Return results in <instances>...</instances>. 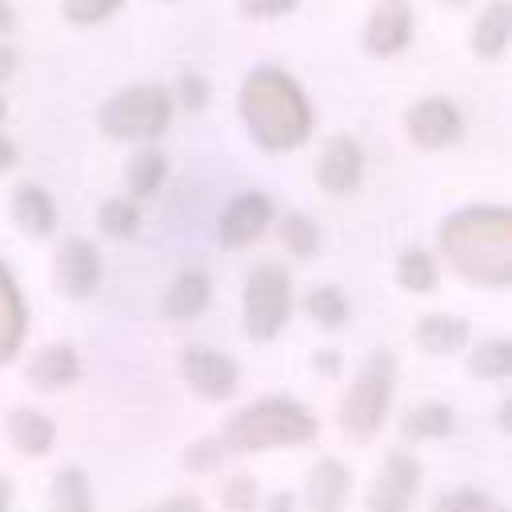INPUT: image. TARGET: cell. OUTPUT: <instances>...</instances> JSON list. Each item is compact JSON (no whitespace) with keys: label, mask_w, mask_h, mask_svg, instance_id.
<instances>
[{"label":"cell","mask_w":512,"mask_h":512,"mask_svg":"<svg viewBox=\"0 0 512 512\" xmlns=\"http://www.w3.org/2000/svg\"><path fill=\"white\" fill-rule=\"evenodd\" d=\"M24 376H28V384L40 388V392H60V388L76 384V376H80V356H76L68 344H44V348L32 352Z\"/></svg>","instance_id":"14"},{"label":"cell","mask_w":512,"mask_h":512,"mask_svg":"<svg viewBox=\"0 0 512 512\" xmlns=\"http://www.w3.org/2000/svg\"><path fill=\"white\" fill-rule=\"evenodd\" d=\"M164 176H168V160H164L160 148H140V152L124 164V184H128V192H132L136 200L156 196L160 184H164Z\"/></svg>","instance_id":"22"},{"label":"cell","mask_w":512,"mask_h":512,"mask_svg":"<svg viewBox=\"0 0 512 512\" xmlns=\"http://www.w3.org/2000/svg\"><path fill=\"white\" fill-rule=\"evenodd\" d=\"M136 228H140V208H136V200L112 196V200L100 204V232H104V236L128 240V236H136Z\"/></svg>","instance_id":"29"},{"label":"cell","mask_w":512,"mask_h":512,"mask_svg":"<svg viewBox=\"0 0 512 512\" xmlns=\"http://www.w3.org/2000/svg\"><path fill=\"white\" fill-rule=\"evenodd\" d=\"M172 92L160 84H128L116 96H108L96 112V124L108 140H132L152 144L172 124Z\"/></svg>","instance_id":"4"},{"label":"cell","mask_w":512,"mask_h":512,"mask_svg":"<svg viewBox=\"0 0 512 512\" xmlns=\"http://www.w3.org/2000/svg\"><path fill=\"white\" fill-rule=\"evenodd\" d=\"M240 120L256 148L292 152L312 136V104L304 88L276 64H256L240 84Z\"/></svg>","instance_id":"2"},{"label":"cell","mask_w":512,"mask_h":512,"mask_svg":"<svg viewBox=\"0 0 512 512\" xmlns=\"http://www.w3.org/2000/svg\"><path fill=\"white\" fill-rule=\"evenodd\" d=\"M180 380L204 400H228L240 384V368L232 356L216 348H184L180 352Z\"/></svg>","instance_id":"8"},{"label":"cell","mask_w":512,"mask_h":512,"mask_svg":"<svg viewBox=\"0 0 512 512\" xmlns=\"http://www.w3.org/2000/svg\"><path fill=\"white\" fill-rule=\"evenodd\" d=\"M512 40V0H488L480 16L472 20V56L476 60H500Z\"/></svg>","instance_id":"15"},{"label":"cell","mask_w":512,"mask_h":512,"mask_svg":"<svg viewBox=\"0 0 512 512\" xmlns=\"http://www.w3.org/2000/svg\"><path fill=\"white\" fill-rule=\"evenodd\" d=\"M468 372L480 380H508L512 376V344L508 340H484L468 352Z\"/></svg>","instance_id":"26"},{"label":"cell","mask_w":512,"mask_h":512,"mask_svg":"<svg viewBox=\"0 0 512 512\" xmlns=\"http://www.w3.org/2000/svg\"><path fill=\"white\" fill-rule=\"evenodd\" d=\"M412 340L428 352V356H448V352H460L468 344V320L460 316H448V312H428L416 320L412 328Z\"/></svg>","instance_id":"21"},{"label":"cell","mask_w":512,"mask_h":512,"mask_svg":"<svg viewBox=\"0 0 512 512\" xmlns=\"http://www.w3.org/2000/svg\"><path fill=\"white\" fill-rule=\"evenodd\" d=\"M280 244L288 248V256L312 260L316 248H320V228H316V220L304 216V212H288V216L280 220Z\"/></svg>","instance_id":"27"},{"label":"cell","mask_w":512,"mask_h":512,"mask_svg":"<svg viewBox=\"0 0 512 512\" xmlns=\"http://www.w3.org/2000/svg\"><path fill=\"white\" fill-rule=\"evenodd\" d=\"M396 284L404 292H432L440 284V264L424 248H404L396 256Z\"/></svg>","instance_id":"24"},{"label":"cell","mask_w":512,"mask_h":512,"mask_svg":"<svg viewBox=\"0 0 512 512\" xmlns=\"http://www.w3.org/2000/svg\"><path fill=\"white\" fill-rule=\"evenodd\" d=\"M292 508H296V496H292V492H284V488H280V492H272V496L264 500V512H292Z\"/></svg>","instance_id":"38"},{"label":"cell","mask_w":512,"mask_h":512,"mask_svg":"<svg viewBox=\"0 0 512 512\" xmlns=\"http://www.w3.org/2000/svg\"><path fill=\"white\" fill-rule=\"evenodd\" d=\"M16 160H20V152H16L12 136H8V132H0V172H12V168H16Z\"/></svg>","instance_id":"37"},{"label":"cell","mask_w":512,"mask_h":512,"mask_svg":"<svg viewBox=\"0 0 512 512\" xmlns=\"http://www.w3.org/2000/svg\"><path fill=\"white\" fill-rule=\"evenodd\" d=\"M392 380H396V360L388 348H376L360 372L352 376L344 400H340V432L352 436V440H368L380 432L384 416H388V404H392Z\"/></svg>","instance_id":"5"},{"label":"cell","mask_w":512,"mask_h":512,"mask_svg":"<svg viewBox=\"0 0 512 512\" xmlns=\"http://www.w3.org/2000/svg\"><path fill=\"white\" fill-rule=\"evenodd\" d=\"M304 312L320 324V328H340L348 320V300L336 284H316L308 296H304Z\"/></svg>","instance_id":"28"},{"label":"cell","mask_w":512,"mask_h":512,"mask_svg":"<svg viewBox=\"0 0 512 512\" xmlns=\"http://www.w3.org/2000/svg\"><path fill=\"white\" fill-rule=\"evenodd\" d=\"M124 0H60V16L76 28H92V24H104L112 12H120Z\"/></svg>","instance_id":"30"},{"label":"cell","mask_w":512,"mask_h":512,"mask_svg":"<svg viewBox=\"0 0 512 512\" xmlns=\"http://www.w3.org/2000/svg\"><path fill=\"white\" fill-rule=\"evenodd\" d=\"M52 272H56V288H60L64 296L84 300V296H92L96 284H100V252H96L84 236H68V240L56 248Z\"/></svg>","instance_id":"13"},{"label":"cell","mask_w":512,"mask_h":512,"mask_svg":"<svg viewBox=\"0 0 512 512\" xmlns=\"http://www.w3.org/2000/svg\"><path fill=\"white\" fill-rule=\"evenodd\" d=\"M416 488H420V464L408 452H388L368 488V512H408Z\"/></svg>","instance_id":"11"},{"label":"cell","mask_w":512,"mask_h":512,"mask_svg":"<svg viewBox=\"0 0 512 512\" xmlns=\"http://www.w3.org/2000/svg\"><path fill=\"white\" fill-rule=\"evenodd\" d=\"M436 4H444V8H468L472 0H436Z\"/></svg>","instance_id":"42"},{"label":"cell","mask_w":512,"mask_h":512,"mask_svg":"<svg viewBox=\"0 0 512 512\" xmlns=\"http://www.w3.org/2000/svg\"><path fill=\"white\" fill-rule=\"evenodd\" d=\"M224 512H256V480L252 476H232L220 492Z\"/></svg>","instance_id":"33"},{"label":"cell","mask_w":512,"mask_h":512,"mask_svg":"<svg viewBox=\"0 0 512 512\" xmlns=\"http://www.w3.org/2000/svg\"><path fill=\"white\" fill-rule=\"evenodd\" d=\"M16 68H20V52L8 40H0V84H8L16 76Z\"/></svg>","instance_id":"36"},{"label":"cell","mask_w":512,"mask_h":512,"mask_svg":"<svg viewBox=\"0 0 512 512\" xmlns=\"http://www.w3.org/2000/svg\"><path fill=\"white\" fill-rule=\"evenodd\" d=\"M312 176H316V184H320L328 196H348V192H356V184H360V176H364V152H360V144H356L352 136H332V140L320 148V156H316V164H312Z\"/></svg>","instance_id":"12"},{"label":"cell","mask_w":512,"mask_h":512,"mask_svg":"<svg viewBox=\"0 0 512 512\" xmlns=\"http://www.w3.org/2000/svg\"><path fill=\"white\" fill-rule=\"evenodd\" d=\"M440 252L460 280L504 288L512 280V212L500 204H476L444 216Z\"/></svg>","instance_id":"1"},{"label":"cell","mask_w":512,"mask_h":512,"mask_svg":"<svg viewBox=\"0 0 512 512\" xmlns=\"http://www.w3.org/2000/svg\"><path fill=\"white\" fill-rule=\"evenodd\" d=\"M432 512H504L500 504H492L484 492H476V488H456V492H444L436 504H432Z\"/></svg>","instance_id":"31"},{"label":"cell","mask_w":512,"mask_h":512,"mask_svg":"<svg viewBox=\"0 0 512 512\" xmlns=\"http://www.w3.org/2000/svg\"><path fill=\"white\" fill-rule=\"evenodd\" d=\"M8 500H12V488H8V480L0 476V512H8Z\"/></svg>","instance_id":"41"},{"label":"cell","mask_w":512,"mask_h":512,"mask_svg":"<svg viewBox=\"0 0 512 512\" xmlns=\"http://www.w3.org/2000/svg\"><path fill=\"white\" fill-rule=\"evenodd\" d=\"M48 512H92V488L80 468H60L48 484Z\"/></svg>","instance_id":"23"},{"label":"cell","mask_w":512,"mask_h":512,"mask_svg":"<svg viewBox=\"0 0 512 512\" xmlns=\"http://www.w3.org/2000/svg\"><path fill=\"white\" fill-rule=\"evenodd\" d=\"M272 212H276V208H272V200H268L264 192H256V188L240 192V196H232V200L224 204V212H220V220H216V240H220L224 248H244V244L260 240V236L268 232Z\"/></svg>","instance_id":"10"},{"label":"cell","mask_w":512,"mask_h":512,"mask_svg":"<svg viewBox=\"0 0 512 512\" xmlns=\"http://www.w3.org/2000/svg\"><path fill=\"white\" fill-rule=\"evenodd\" d=\"M4 428H8L12 448L24 452V456H48L52 444H56V424H52V416H44V412H36V408H12L8 420H4Z\"/></svg>","instance_id":"19"},{"label":"cell","mask_w":512,"mask_h":512,"mask_svg":"<svg viewBox=\"0 0 512 512\" xmlns=\"http://www.w3.org/2000/svg\"><path fill=\"white\" fill-rule=\"evenodd\" d=\"M404 440H440L452 432V408L448 404H420L400 420Z\"/></svg>","instance_id":"25"},{"label":"cell","mask_w":512,"mask_h":512,"mask_svg":"<svg viewBox=\"0 0 512 512\" xmlns=\"http://www.w3.org/2000/svg\"><path fill=\"white\" fill-rule=\"evenodd\" d=\"M208 296H212V280L204 268H184L172 288L164 292V316L168 320H192L208 308Z\"/></svg>","instance_id":"20"},{"label":"cell","mask_w":512,"mask_h":512,"mask_svg":"<svg viewBox=\"0 0 512 512\" xmlns=\"http://www.w3.org/2000/svg\"><path fill=\"white\" fill-rule=\"evenodd\" d=\"M8 120V100H4V92H0V124Z\"/></svg>","instance_id":"43"},{"label":"cell","mask_w":512,"mask_h":512,"mask_svg":"<svg viewBox=\"0 0 512 512\" xmlns=\"http://www.w3.org/2000/svg\"><path fill=\"white\" fill-rule=\"evenodd\" d=\"M296 4H300V0H236V8H240L244 20H280V16H288Z\"/></svg>","instance_id":"34"},{"label":"cell","mask_w":512,"mask_h":512,"mask_svg":"<svg viewBox=\"0 0 512 512\" xmlns=\"http://www.w3.org/2000/svg\"><path fill=\"white\" fill-rule=\"evenodd\" d=\"M316 436V416L292 400V396H264L248 408H240L220 432H216V448L220 456L228 452H268V448H292V444H308Z\"/></svg>","instance_id":"3"},{"label":"cell","mask_w":512,"mask_h":512,"mask_svg":"<svg viewBox=\"0 0 512 512\" xmlns=\"http://www.w3.org/2000/svg\"><path fill=\"white\" fill-rule=\"evenodd\" d=\"M140 512H204V504H200V496L180 492V496H168V500H160L152 508H140Z\"/></svg>","instance_id":"35"},{"label":"cell","mask_w":512,"mask_h":512,"mask_svg":"<svg viewBox=\"0 0 512 512\" xmlns=\"http://www.w3.org/2000/svg\"><path fill=\"white\" fill-rule=\"evenodd\" d=\"M292 316V280L280 264H256L244 280V332L248 340H276Z\"/></svg>","instance_id":"6"},{"label":"cell","mask_w":512,"mask_h":512,"mask_svg":"<svg viewBox=\"0 0 512 512\" xmlns=\"http://www.w3.org/2000/svg\"><path fill=\"white\" fill-rule=\"evenodd\" d=\"M24 328H28L24 296H20L16 276L8 272V264H0V364H8V360L20 352Z\"/></svg>","instance_id":"18"},{"label":"cell","mask_w":512,"mask_h":512,"mask_svg":"<svg viewBox=\"0 0 512 512\" xmlns=\"http://www.w3.org/2000/svg\"><path fill=\"white\" fill-rule=\"evenodd\" d=\"M404 132L420 152H440L464 136V116L448 96H424L404 112Z\"/></svg>","instance_id":"7"},{"label":"cell","mask_w":512,"mask_h":512,"mask_svg":"<svg viewBox=\"0 0 512 512\" xmlns=\"http://www.w3.org/2000/svg\"><path fill=\"white\" fill-rule=\"evenodd\" d=\"M208 96H212L208 80H204L200 72H184V76L176 80L172 104H180V108H188V112H204V108H208Z\"/></svg>","instance_id":"32"},{"label":"cell","mask_w":512,"mask_h":512,"mask_svg":"<svg viewBox=\"0 0 512 512\" xmlns=\"http://www.w3.org/2000/svg\"><path fill=\"white\" fill-rule=\"evenodd\" d=\"M348 480H352V476H348V468H344L336 456H320V460L312 464L308 488H304L308 508H312V512H344L348 488H352Z\"/></svg>","instance_id":"16"},{"label":"cell","mask_w":512,"mask_h":512,"mask_svg":"<svg viewBox=\"0 0 512 512\" xmlns=\"http://www.w3.org/2000/svg\"><path fill=\"white\" fill-rule=\"evenodd\" d=\"M312 364H316L320 372H336V368H340V356H336L332 348H324V352H316V360H312Z\"/></svg>","instance_id":"40"},{"label":"cell","mask_w":512,"mask_h":512,"mask_svg":"<svg viewBox=\"0 0 512 512\" xmlns=\"http://www.w3.org/2000/svg\"><path fill=\"white\" fill-rule=\"evenodd\" d=\"M8 32H16V8H12V0H0V40Z\"/></svg>","instance_id":"39"},{"label":"cell","mask_w":512,"mask_h":512,"mask_svg":"<svg viewBox=\"0 0 512 512\" xmlns=\"http://www.w3.org/2000/svg\"><path fill=\"white\" fill-rule=\"evenodd\" d=\"M12 220L24 236L44 240V236L56 232V204L40 184H20L12 192Z\"/></svg>","instance_id":"17"},{"label":"cell","mask_w":512,"mask_h":512,"mask_svg":"<svg viewBox=\"0 0 512 512\" xmlns=\"http://www.w3.org/2000/svg\"><path fill=\"white\" fill-rule=\"evenodd\" d=\"M412 4L408 0H376L368 20H364V32H360V44L368 56H396L412 44Z\"/></svg>","instance_id":"9"}]
</instances>
